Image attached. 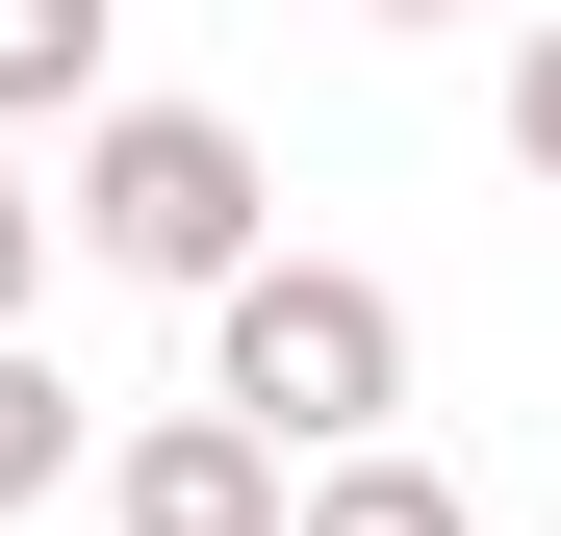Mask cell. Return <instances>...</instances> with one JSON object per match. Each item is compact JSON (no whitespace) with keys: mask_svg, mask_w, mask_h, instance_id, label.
Wrapping results in <instances>:
<instances>
[{"mask_svg":"<svg viewBox=\"0 0 561 536\" xmlns=\"http://www.w3.org/2000/svg\"><path fill=\"white\" fill-rule=\"evenodd\" d=\"M77 255H103V282H255L280 255V179H255V128L230 103H77V205H51Z\"/></svg>","mask_w":561,"mask_h":536,"instance_id":"obj_1","label":"cell"},{"mask_svg":"<svg viewBox=\"0 0 561 536\" xmlns=\"http://www.w3.org/2000/svg\"><path fill=\"white\" fill-rule=\"evenodd\" d=\"M205 409H255L280 460H357L409 409V307L357 255H255V282H205Z\"/></svg>","mask_w":561,"mask_h":536,"instance_id":"obj_2","label":"cell"},{"mask_svg":"<svg viewBox=\"0 0 561 536\" xmlns=\"http://www.w3.org/2000/svg\"><path fill=\"white\" fill-rule=\"evenodd\" d=\"M280 486H307V460H280L255 409H153L103 460V536H280Z\"/></svg>","mask_w":561,"mask_h":536,"instance_id":"obj_3","label":"cell"},{"mask_svg":"<svg viewBox=\"0 0 561 536\" xmlns=\"http://www.w3.org/2000/svg\"><path fill=\"white\" fill-rule=\"evenodd\" d=\"M280 536H485V511H459L409 434H357V460H307V486H280Z\"/></svg>","mask_w":561,"mask_h":536,"instance_id":"obj_4","label":"cell"},{"mask_svg":"<svg viewBox=\"0 0 561 536\" xmlns=\"http://www.w3.org/2000/svg\"><path fill=\"white\" fill-rule=\"evenodd\" d=\"M103 26L128 0H0V128H77L103 103Z\"/></svg>","mask_w":561,"mask_h":536,"instance_id":"obj_5","label":"cell"},{"mask_svg":"<svg viewBox=\"0 0 561 536\" xmlns=\"http://www.w3.org/2000/svg\"><path fill=\"white\" fill-rule=\"evenodd\" d=\"M51 486H77V384L0 332V511H51Z\"/></svg>","mask_w":561,"mask_h":536,"instance_id":"obj_6","label":"cell"},{"mask_svg":"<svg viewBox=\"0 0 561 536\" xmlns=\"http://www.w3.org/2000/svg\"><path fill=\"white\" fill-rule=\"evenodd\" d=\"M51 307V205H26V153H0V332Z\"/></svg>","mask_w":561,"mask_h":536,"instance_id":"obj_7","label":"cell"},{"mask_svg":"<svg viewBox=\"0 0 561 536\" xmlns=\"http://www.w3.org/2000/svg\"><path fill=\"white\" fill-rule=\"evenodd\" d=\"M511 153H536V179H561V26H536V52H511Z\"/></svg>","mask_w":561,"mask_h":536,"instance_id":"obj_8","label":"cell"},{"mask_svg":"<svg viewBox=\"0 0 561 536\" xmlns=\"http://www.w3.org/2000/svg\"><path fill=\"white\" fill-rule=\"evenodd\" d=\"M357 26H459V0H357Z\"/></svg>","mask_w":561,"mask_h":536,"instance_id":"obj_9","label":"cell"}]
</instances>
